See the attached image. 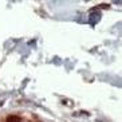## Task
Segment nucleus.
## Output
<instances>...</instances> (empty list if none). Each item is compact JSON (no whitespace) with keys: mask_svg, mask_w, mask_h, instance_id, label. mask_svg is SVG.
Listing matches in <instances>:
<instances>
[{"mask_svg":"<svg viewBox=\"0 0 122 122\" xmlns=\"http://www.w3.org/2000/svg\"><path fill=\"white\" fill-rule=\"evenodd\" d=\"M5 122H22V117H19L16 114H11L5 117Z\"/></svg>","mask_w":122,"mask_h":122,"instance_id":"nucleus-1","label":"nucleus"}]
</instances>
